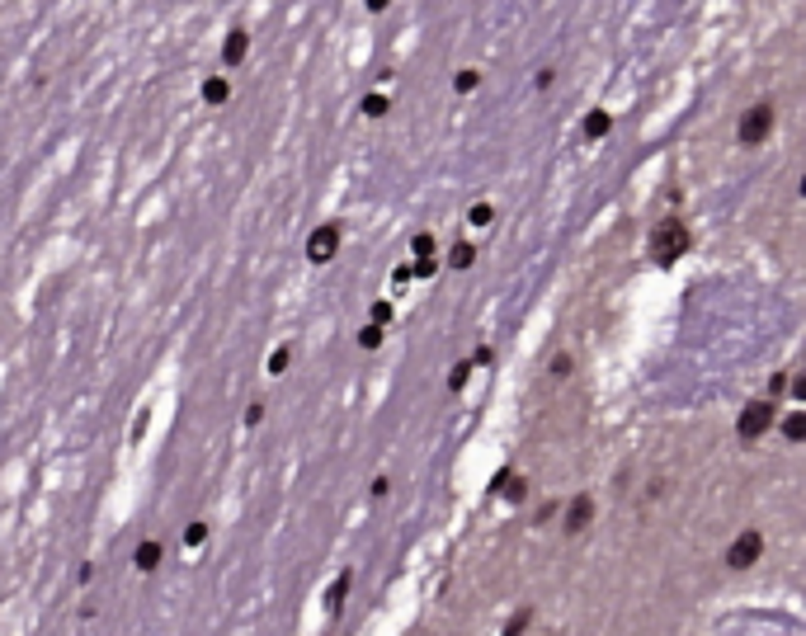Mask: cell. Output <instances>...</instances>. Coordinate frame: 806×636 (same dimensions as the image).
<instances>
[{
  "label": "cell",
  "mask_w": 806,
  "mask_h": 636,
  "mask_svg": "<svg viewBox=\"0 0 806 636\" xmlns=\"http://www.w3.org/2000/svg\"><path fill=\"white\" fill-rule=\"evenodd\" d=\"M688 245H694V231H688L679 217H665V222H655V231H651V260L655 264H679L684 255H688Z\"/></svg>",
  "instance_id": "cell-1"
},
{
  "label": "cell",
  "mask_w": 806,
  "mask_h": 636,
  "mask_svg": "<svg viewBox=\"0 0 806 636\" xmlns=\"http://www.w3.org/2000/svg\"><path fill=\"white\" fill-rule=\"evenodd\" d=\"M773 119H778V113H773L769 99L750 104V109H745V119H740V128H736V142H740V146H760V142H769Z\"/></svg>",
  "instance_id": "cell-2"
},
{
  "label": "cell",
  "mask_w": 806,
  "mask_h": 636,
  "mask_svg": "<svg viewBox=\"0 0 806 636\" xmlns=\"http://www.w3.org/2000/svg\"><path fill=\"white\" fill-rule=\"evenodd\" d=\"M769 429H773V401H750V406L740 410V420H736V434H740L745 443L764 439Z\"/></svg>",
  "instance_id": "cell-3"
},
{
  "label": "cell",
  "mask_w": 806,
  "mask_h": 636,
  "mask_svg": "<svg viewBox=\"0 0 806 636\" xmlns=\"http://www.w3.org/2000/svg\"><path fill=\"white\" fill-rule=\"evenodd\" d=\"M760 557H764V533H760V528H745V533H740V538L727 547V566H731V571H750Z\"/></svg>",
  "instance_id": "cell-4"
},
{
  "label": "cell",
  "mask_w": 806,
  "mask_h": 636,
  "mask_svg": "<svg viewBox=\"0 0 806 636\" xmlns=\"http://www.w3.org/2000/svg\"><path fill=\"white\" fill-rule=\"evenodd\" d=\"M335 250H340V227H335V222H321V227L307 236V260H311V264H331Z\"/></svg>",
  "instance_id": "cell-5"
},
{
  "label": "cell",
  "mask_w": 806,
  "mask_h": 636,
  "mask_svg": "<svg viewBox=\"0 0 806 636\" xmlns=\"http://www.w3.org/2000/svg\"><path fill=\"white\" fill-rule=\"evenodd\" d=\"M410 250H415V269H410V274L430 278V274L439 269V250H434V236H430V231H415V236H410Z\"/></svg>",
  "instance_id": "cell-6"
},
{
  "label": "cell",
  "mask_w": 806,
  "mask_h": 636,
  "mask_svg": "<svg viewBox=\"0 0 806 636\" xmlns=\"http://www.w3.org/2000/svg\"><path fill=\"white\" fill-rule=\"evenodd\" d=\"M245 53H251V33L232 29V33H226V43H222V66H241Z\"/></svg>",
  "instance_id": "cell-7"
},
{
  "label": "cell",
  "mask_w": 806,
  "mask_h": 636,
  "mask_svg": "<svg viewBox=\"0 0 806 636\" xmlns=\"http://www.w3.org/2000/svg\"><path fill=\"white\" fill-rule=\"evenodd\" d=\"M589 518H595V500H589V495H575L571 505H566V533L589 528Z\"/></svg>",
  "instance_id": "cell-8"
},
{
  "label": "cell",
  "mask_w": 806,
  "mask_h": 636,
  "mask_svg": "<svg viewBox=\"0 0 806 636\" xmlns=\"http://www.w3.org/2000/svg\"><path fill=\"white\" fill-rule=\"evenodd\" d=\"M496 495H505L509 505H519V500L529 495V481L514 476V472H500V476H496Z\"/></svg>",
  "instance_id": "cell-9"
},
{
  "label": "cell",
  "mask_w": 806,
  "mask_h": 636,
  "mask_svg": "<svg viewBox=\"0 0 806 636\" xmlns=\"http://www.w3.org/2000/svg\"><path fill=\"white\" fill-rule=\"evenodd\" d=\"M608 132H613V113L608 109L585 113V142H599V137H608Z\"/></svg>",
  "instance_id": "cell-10"
},
{
  "label": "cell",
  "mask_w": 806,
  "mask_h": 636,
  "mask_svg": "<svg viewBox=\"0 0 806 636\" xmlns=\"http://www.w3.org/2000/svg\"><path fill=\"white\" fill-rule=\"evenodd\" d=\"M350 580H354V571H340V575H335V584H331V594H325V613H331V617L344 608V594H350Z\"/></svg>",
  "instance_id": "cell-11"
},
{
  "label": "cell",
  "mask_w": 806,
  "mask_h": 636,
  "mask_svg": "<svg viewBox=\"0 0 806 636\" xmlns=\"http://www.w3.org/2000/svg\"><path fill=\"white\" fill-rule=\"evenodd\" d=\"M226 99H232L226 76H208V80H203V104H226Z\"/></svg>",
  "instance_id": "cell-12"
},
{
  "label": "cell",
  "mask_w": 806,
  "mask_h": 636,
  "mask_svg": "<svg viewBox=\"0 0 806 636\" xmlns=\"http://www.w3.org/2000/svg\"><path fill=\"white\" fill-rule=\"evenodd\" d=\"M156 566H160V542H142V547H137V571L152 575Z\"/></svg>",
  "instance_id": "cell-13"
},
{
  "label": "cell",
  "mask_w": 806,
  "mask_h": 636,
  "mask_svg": "<svg viewBox=\"0 0 806 636\" xmlns=\"http://www.w3.org/2000/svg\"><path fill=\"white\" fill-rule=\"evenodd\" d=\"M448 264H453V269H472V264H476V250H472L467 241H457L453 255H448Z\"/></svg>",
  "instance_id": "cell-14"
},
{
  "label": "cell",
  "mask_w": 806,
  "mask_h": 636,
  "mask_svg": "<svg viewBox=\"0 0 806 636\" xmlns=\"http://www.w3.org/2000/svg\"><path fill=\"white\" fill-rule=\"evenodd\" d=\"M783 434H787L793 443H802V439H806V415H802V410L787 415V420H783Z\"/></svg>",
  "instance_id": "cell-15"
},
{
  "label": "cell",
  "mask_w": 806,
  "mask_h": 636,
  "mask_svg": "<svg viewBox=\"0 0 806 636\" xmlns=\"http://www.w3.org/2000/svg\"><path fill=\"white\" fill-rule=\"evenodd\" d=\"M533 623V608H519L514 617H509V627H505V636H523V627Z\"/></svg>",
  "instance_id": "cell-16"
},
{
  "label": "cell",
  "mask_w": 806,
  "mask_h": 636,
  "mask_svg": "<svg viewBox=\"0 0 806 636\" xmlns=\"http://www.w3.org/2000/svg\"><path fill=\"white\" fill-rule=\"evenodd\" d=\"M387 109H391V104H387V95H368V99H364V113H368V119H382Z\"/></svg>",
  "instance_id": "cell-17"
},
{
  "label": "cell",
  "mask_w": 806,
  "mask_h": 636,
  "mask_svg": "<svg viewBox=\"0 0 806 636\" xmlns=\"http://www.w3.org/2000/svg\"><path fill=\"white\" fill-rule=\"evenodd\" d=\"M467 222H472V227H490V222H496V212H490V203H476V208L467 212Z\"/></svg>",
  "instance_id": "cell-18"
},
{
  "label": "cell",
  "mask_w": 806,
  "mask_h": 636,
  "mask_svg": "<svg viewBox=\"0 0 806 636\" xmlns=\"http://www.w3.org/2000/svg\"><path fill=\"white\" fill-rule=\"evenodd\" d=\"M358 344L377 349V344H382V326H364V330H358Z\"/></svg>",
  "instance_id": "cell-19"
},
{
  "label": "cell",
  "mask_w": 806,
  "mask_h": 636,
  "mask_svg": "<svg viewBox=\"0 0 806 636\" xmlns=\"http://www.w3.org/2000/svg\"><path fill=\"white\" fill-rule=\"evenodd\" d=\"M453 86L467 95V90H476V86H481V76H476V71H457V76H453Z\"/></svg>",
  "instance_id": "cell-20"
},
{
  "label": "cell",
  "mask_w": 806,
  "mask_h": 636,
  "mask_svg": "<svg viewBox=\"0 0 806 636\" xmlns=\"http://www.w3.org/2000/svg\"><path fill=\"white\" fill-rule=\"evenodd\" d=\"M288 359H292L288 349H274V354H269V373L278 377V373H284V368H288Z\"/></svg>",
  "instance_id": "cell-21"
},
{
  "label": "cell",
  "mask_w": 806,
  "mask_h": 636,
  "mask_svg": "<svg viewBox=\"0 0 806 636\" xmlns=\"http://www.w3.org/2000/svg\"><path fill=\"white\" fill-rule=\"evenodd\" d=\"M203 538H208V528H203V524H189V528H185V547H199Z\"/></svg>",
  "instance_id": "cell-22"
},
{
  "label": "cell",
  "mask_w": 806,
  "mask_h": 636,
  "mask_svg": "<svg viewBox=\"0 0 806 636\" xmlns=\"http://www.w3.org/2000/svg\"><path fill=\"white\" fill-rule=\"evenodd\" d=\"M391 321V302H373V321L368 326H387Z\"/></svg>",
  "instance_id": "cell-23"
},
{
  "label": "cell",
  "mask_w": 806,
  "mask_h": 636,
  "mask_svg": "<svg viewBox=\"0 0 806 636\" xmlns=\"http://www.w3.org/2000/svg\"><path fill=\"white\" fill-rule=\"evenodd\" d=\"M467 373H472V363H457V368H453V377H448V387L457 392V387H463V382H467Z\"/></svg>",
  "instance_id": "cell-24"
},
{
  "label": "cell",
  "mask_w": 806,
  "mask_h": 636,
  "mask_svg": "<svg viewBox=\"0 0 806 636\" xmlns=\"http://www.w3.org/2000/svg\"><path fill=\"white\" fill-rule=\"evenodd\" d=\"M259 420H265V406H259V401H255V406H251V410H245V425H251V429H255Z\"/></svg>",
  "instance_id": "cell-25"
},
{
  "label": "cell",
  "mask_w": 806,
  "mask_h": 636,
  "mask_svg": "<svg viewBox=\"0 0 806 636\" xmlns=\"http://www.w3.org/2000/svg\"><path fill=\"white\" fill-rule=\"evenodd\" d=\"M571 373V359L566 354H556V363H552V377H566Z\"/></svg>",
  "instance_id": "cell-26"
},
{
  "label": "cell",
  "mask_w": 806,
  "mask_h": 636,
  "mask_svg": "<svg viewBox=\"0 0 806 636\" xmlns=\"http://www.w3.org/2000/svg\"><path fill=\"white\" fill-rule=\"evenodd\" d=\"M387 5H391V0H368V10H373V14H382Z\"/></svg>",
  "instance_id": "cell-27"
}]
</instances>
